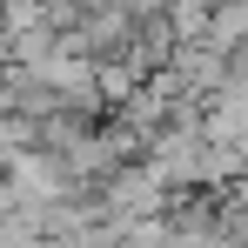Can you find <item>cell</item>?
Listing matches in <instances>:
<instances>
[{
	"instance_id": "obj_1",
	"label": "cell",
	"mask_w": 248,
	"mask_h": 248,
	"mask_svg": "<svg viewBox=\"0 0 248 248\" xmlns=\"http://www.w3.org/2000/svg\"><path fill=\"white\" fill-rule=\"evenodd\" d=\"M20 148H34V114H20V108H0V168L14 161Z\"/></svg>"
},
{
	"instance_id": "obj_2",
	"label": "cell",
	"mask_w": 248,
	"mask_h": 248,
	"mask_svg": "<svg viewBox=\"0 0 248 248\" xmlns=\"http://www.w3.org/2000/svg\"><path fill=\"white\" fill-rule=\"evenodd\" d=\"M208 14H215V0H168V20H174L181 41H202V34H208Z\"/></svg>"
},
{
	"instance_id": "obj_3",
	"label": "cell",
	"mask_w": 248,
	"mask_h": 248,
	"mask_svg": "<svg viewBox=\"0 0 248 248\" xmlns=\"http://www.w3.org/2000/svg\"><path fill=\"white\" fill-rule=\"evenodd\" d=\"M34 20H47V0H0V27L14 34V27H34Z\"/></svg>"
},
{
	"instance_id": "obj_4",
	"label": "cell",
	"mask_w": 248,
	"mask_h": 248,
	"mask_svg": "<svg viewBox=\"0 0 248 248\" xmlns=\"http://www.w3.org/2000/svg\"><path fill=\"white\" fill-rule=\"evenodd\" d=\"M7 67H14V34L0 27V81H7Z\"/></svg>"
}]
</instances>
